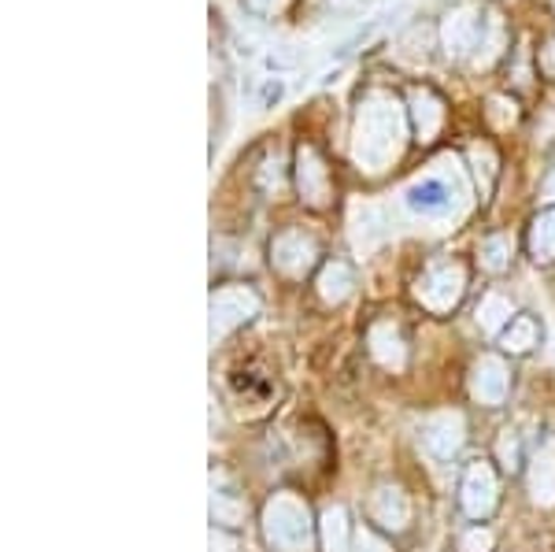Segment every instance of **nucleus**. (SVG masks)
<instances>
[{"instance_id":"20e7f679","label":"nucleus","mask_w":555,"mask_h":552,"mask_svg":"<svg viewBox=\"0 0 555 552\" xmlns=\"http://www.w3.org/2000/svg\"><path fill=\"white\" fill-rule=\"evenodd\" d=\"M208 311H211V323H208L211 342H222L227 334H234L237 326H245L248 319L259 316V297L248 286H222L211 293Z\"/></svg>"},{"instance_id":"a211bd4d","label":"nucleus","mask_w":555,"mask_h":552,"mask_svg":"<svg viewBox=\"0 0 555 552\" xmlns=\"http://www.w3.org/2000/svg\"><path fill=\"white\" fill-rule=\"evenodd\" d=\"M315 286H319V297L326 300V305H341L356 286V274L345 260H330V264H322Z\"/></svg>"},{"instance_id":"393cba45","label":"nucleus","mask_w":555,"mask_h":552,"mask_svg":"<svg viewBox=\"0 0 555 552\" xmlns=\"http://www.w3.org/2000/svg\"><path fill=\"white\" fill-rule=\"evenodd\" d=\"M470 164H474V175H478L481 193H489L492 175H496V156H492V149L489 145H474L470 149Z\"/></svg>"},{"instance_id":"423d86ee","label":"nucleus","mask_w":555,"mask_h":552,"mask_svg":"<svg viewBox=\"0 0 555 552\" xmlns=\"http://www.w3.org/2000/svg\"><path fill=\"white\" fill-rule=\"evenodd\" d=\"M481 30H486V20L474 4H460L452 8L449 15L441 20V49L449 60H463L478 49Z\"/></svg>"},{"instance_id":"6ab92c4d","label":"nucleus","mask_w":555,"mask_h":552,"mask_svg":"<svg viewBox=\"0 0 555 552\" xmlns=\"http://www.w3.org/2000/svg\"><path fill=\"white\" fill-rule=\"evenodd\" d=\"M319 534H322V549L326 552H352V534H348V512L341 504H330L319 519Z\"/></svg>"},{"instance_id":"c9c22d12","label":"nucleus","mask_w":555,"mask_h":552,"mask_svg":"<svg viewBox=\"0 0 555 552\" xmlns=\"http://www.w3.org/2000/svg\"><path fill=\"white\" fill-rule=\"evenodd\" d=\"M211 552H230V538H222L219 530H211Z\"/></svg>"},{"instance_id":"2f4dec72","label":"nucleus","mask_w":555,"mask_h":552,"mask_svg":"<svg viewBox=\"0 0 555 552\" xmlns=\"http://www.w3.org/2000/svg\"><path fill=\"white\" fill-rule=\"evenodd\" d=\"M259 185H263V193H278V190H282V159H267L263 175H259Z\"/></svg>"},{"instance_id":"dca6fc26","label":"nucleus","mask_w":555,"mask_h":552,"mask_svg":"<svg viewBox=\"0 0 555 552\" xmlns=\"http://www.w3.org/2000/svg\"><path fill=\"white\" fill-rule=\"evenodd\" d=\"M366 342H371V352H374V360H378L382 368L400 371L408 363V345H404V337H400V331L392 323H374Z\"/></svg>"},{"instance_id":"412c9836","label":"nucleus","mask_w":555,"mask_h":552,"mask_svg":"<svg viewBox=\"0 0 555 552\" xmlns=\"http://www.w3.org/2000/svg\"><path fill=\"white\" fill-rule=\"evenodd\" d=\"M512 316H515V308H512V300H507L504 293H486V297H481L478 326L486 334H504L507 326H512Z\"/></svg>"},{"instance_id":"9b49d317","label":"nucleus","mask_w":555,"mask_h":552,"mask_svg":"<svg viewBox=\"0 0 555 552\" xmlns=\"http://www.w3.org/2000/svg\"><path fill=\"white\" fill-rule=\"evenodd\" d=\"M297 190L308 208H326L330 204V171L311 145L297 149Z\"/></svg>"},{"instance_id":"bb28decb","label":"nucleus","mask_w":555,"mask_h":552,"mask_svg":"<svg viewBox=\"0 0 555 552\" xmlns=\"http://www.w3.org/2000/svg\"><path fill=\"white\" fill-rule=\"evenodd\" d=\"M297 64H300V52L293 49V44H278V49H271V52L263 56V67H267V70H274V78H282L285 70H293Z\"/></svg>"},{"instance_id":"473e14b6","label":"nucleus","mask_w":555,"mask_h":552,"mask_svg":"<svg viewBox=\"0 0 555 552\" xmlns=\"http://www.w3.org/2000/svg\"><path fill=\"white\" fill-rule=\"evenodd\" d=\"M366 4H371V0H326V8H334V12H360Z\"/></svg>"},{"instance_id":"f8f14e48","label":"nucleus","mask_w":555,"mask_h":552,"mask_svg":"<svg viewBox=\"0 0 555 552\" xmlns=\"http://www.w3.org/2000/svg\"><path fill=\"white\" fill-rule=\"evenodd\" d=\"M348 234H352L356 253H374L385 242V234H389L385 211L371 201H356L352 211H348Z\"/></svg>"},{"instance_id":"a878e982","label":"nucleus","mask_w":555,"mask_h":552,"mask_svg":"<svg viewBox=\"0 0 555 552\" xmlns=\"http://www.w3.org/2000/svg\"><path fill=\"white\" fill-rule=\"evenodd\" d=\"M486 115L496 130H507V127H515V119H518V104L512 101V97H489Z\"/></svg>"},{"instance_id":"1a4fd4ad","label":"nucleus","mask_w":555,"mask_h":552,"mask_svg":"<svg viewBox=\"0 0 555 552\" xmlns=\"http://www.w3.org/2000/svg\"><path fill=\"white\" fill-rule=\"evenodd\" d=\"M463 438H467V423L460 412H437L423 423V445L434 460H452L463 449Z\"/></svg>"},{"instance_id":"e433bc0d","label":"nucleus","mask_w":555,"mask_h":552,"mask_svg":"<svg viewBox=\"0 0 555 552\" xmlns=\"http://www.w3.org/2000/svg\"><path fill=\"white\" fill-rule=\"evenodd\" d=\"M541 193H544V201H555V167H552V171H548V178H544Z\"/></svg>"},{"instance_id":"ddd939ff","label":"nucleus","mask_w":555,"mask_h":552,"mask_svg":"<svg viewBox=\"0 0 555 552\" xmlns=\"http://www.w3.org/2000/svg\"><path fill=\"white\" fill-rule=\"evenodd\" d=\"M408 119H411V127H415L418 141H434L437 130H441V123H444L441 97H437L434 89H426V86H415L408 93Z\"/></svg>"},{"instance_id":"7ed1b4c3","label":"nucleus","mask_w":555,"mask_h":552,"mask_svg":"<svg viewBox=\"0 0 555 552\" xmlns=\"http://www.w3.org/2000/svg\"><path fill=\"white\" fill-rule=\"evenodd\" d=\"M259 523H263V538L274 552H311L315 545V523L297 493H274L263 504Z\"/></svg>"},{"instance_id":"c85d7f7f","label":"nucleus","mask_w":555,"mask_h":552,"mask_svg":"<svg viewBox=\"0 0 555 552\" xmlns=\"http://www.w3.org/2000/svg\"><path fill=\"white\" fill-rule=\"evenodd\" d=\"M282 93H285V78H263V82H259V93H256V108L259 112L274 108V104L282 101Z\"/></svg>"},{"instance_id":"f257e3e1","label":"nucleus","mask_w":555,"mask_h":552,"mask_svg":"<svg viewBox=\"0 0 555 552\" xmlns=\"http://www.w3.org/2000/svg\"><path fill=\"white\" fill-rule=\"evenodd\" d=\"M408 145V104L389 89H366L352 119V159L363 175H382Z\"/></svg>"},{"instance_id":"0eeeda50","label":"nucleus","mask_w":555,"mask_h":552,"mask_svg":"<svg viewBox=\"0 0 555 552\" xmlns=\"http://www.w3.org/2000/svg\"><path fill=\"white\" fill-rule=\"evenodd\" d=\"M315 260H319V245L304 230H282L271 242V264L285 279H304L315 267Z\"/></svg>"},{"instance_id":"39448f33","label":"nucleus","mask_w":555,"mask_h":552,"mask_svg":"<svg viewBox=\"0 0 555 552\" xmlns=\"http://www.w3.org/2000/svg\"><path fill=\"white\" fill-rule=\"evenodd\" d=\"M463 293H467V271H463V264H437L423 274L415 297L423 300V308L444 316V311L460 305Z\"/></svg>"},{"instance_id":"aec40b11","label":"nucleus","mask_w":555,"mask_h":552,"mask_svg":"<svg viewBox=\"0 0 555 552\" xmlns=\"http://www.w3.org/2000/svg\"><path fill=\"white\" fill-rule=\"evenodd\" d=\"M530 256L541 267L555 260V208H544L530 222Z\"/></svg>"},{"instance_id":"f3484780","label":"nucleus","mask_w":555,"mask_h":552,"mask_svg":"<svg viewBox=\"0 0 555 552\" xmlns=\"http://www.w3.org/2000/svg\"><path fill=\"white\" fill-rule=\"evenodd\" d=\"M507 49V26H504V15L500 12H486V30H481V41L474 49V70H486L500 60V52Z\"/></svg>"},{"instance_id":"f704fd0d","label":"nucleus","mask_w":555,"mask_h":552,"mask_svg":"<svg viewBox=\"0 0 555 552\" xmlns=\"http://www.w3.org/2000/svg\"><path fill=\"white\" fill-rule=\"evenodd\" d=\"M248 8H253V12H259V15H267V12H274L278 4H282V0H245Z\"/></svg>"},{"instance_id":"b1692460","label":"nucleus","mask_w":555,"mask_h":552,"mask_svg":"<svg viewBox=\"0 0 555 552\" xmlns=\"http://www.w3.org/2000/svg\"><path fill=\"white\" fill-rule=\"evenodd\" d=\"M211 523L215 527H241L245 523V504L230 493H211Z\"/></svg>"},{"instance_id":"f03ea898","label":"nucleus","mask_w":555,"mask_h":552,"mask_svg":"<svg viewBox=\"0 0 555 552\" xmlns=\"http://www.w3.org/2000/svg\"><path fill=\"white\" fill-rule=\"evenodd\" d=\"M434 167H437L434 175L415 178L404 190L408 211H415V216H423V219L452 216V211H460L463 201H467V175H463L460 159L441 156Z\"/></svg>"},{"instance_id":"72a5a7b5","label":"nucleus","mask_w":555,"mask_h":552,"mask_svg":"<svg viewBox=\"0 0 555 552\" xmlns=\"http://www.w3.org/2000/svg\"><path fill=\"white\" fill-rule=\"evenodd\" d=\"M541 70H544V75H552V78H555V41H548V44L541 49Z\"/></svg>"},{"instance_id":"7c9ffc66","label":"nucleus","mask_w":555,"mask_h":552,"mask_svg":"<svg viewBox=\"0 0 555 552\" xmlns=\"http://www.w3.org/2000/svg\"><path fill=\"white\" fill-rule=\"evenodd\" d=\"M352 552H392L389 541H382L374 530H360L356 534V541H352Z\"/></svg>"},{"instance_id":"cd10ccee","label":"nucleus","mask_w":555,"mask_h":552,"mask_svg":"<svg viewBox=\"0 0 555 552\" xmlns=\"http://www.w3.org/2000/svg\"><path fill=\"white\" fill-rule=\"evenodd\" d=\"M496 457H500V464H504L507 471H518V464H522V449H518V434L515 431H504L496 438Z\"/></svg>"},{"instance_id":"5701e85b","label":"nucleus","mask_w":555,"mask_h":552,"mask_svg":"<svg viewBox=\"0 0 555 552\" xmlns=\"http://www.w3.org/2000/svg\"><path fill=\"white\" fill-rule=\"evenodd\" d=\"M512 253H515V242L507 234H492L481 242V264H486L489 271H504V267L512 264Z\"/></svg>"},{"instance_id":"2eb2a0df","label":"nucleus","mask_w":555,"mask_h":552,"mask_svg":"<svg viewBox=\"0 0 555 552\" xmlns=\"http://www.w3.org/2000/svg\"><path fill=\"white\" fill-rule=\"evenodd\" d=\"M371 515H374V523H382L385 530H392V534H400V530H408V523H411V501H408V493L400 486H378L374 489V497H371Z\"/></svg>"},{"instance_id":"9d476101","label":"nucleus","mask_w":555,"mask_h":552,"mask_svg":"<svg viewBox=\"0 0 555 552\" xmlns=\"http://www.w3.org/2000/svg\"><path fill=\"white\" fill-rule=\"evenodd\" d=\"M512 389V375H507V363L500 356H481L470 371V397L481 400L486 408H500Z\"/></svg>"},{"instance_id":"c756f323","label":"nucleus","mask_w":555,"mask_h":552,"mask_svg":"<svg viewBox=\"0 0 555 552\" xmlns=\"http://www.w3.org/2000/svg\"><path fill=\"white\" fill-rule=\"evenodd\" d=\"M460 549L463 552H492V534L486 527H474L460 538Z\"/></svg>"},{"instance_id":"4468645a","label":"nucleus","mask_w":555,"mask_h":552,"mask_svg":"<svg viewBox=\"0 0 555 552\" xmlns=\"http://www.w3.org/2000/svg\"><path fill=\"white\" fill-rule=\"evenodd\" d=\"M526 486H530V501L537 509H552L555 504V441H544L530 457Z\"/></svg>"},{"instance_id":"6e6552de","label":"nucleus","mask_w":555,"mask_h":552,"mask_svg":"<svg viewBox=\"0 0 555 552\" xmlns=\"http://www.w3.org/2000/svg\"><path fill=\"white\" fill-rule=\"evenodd\" d=\"M496 501H500L496 471H492L486 460H478V464H470L467 471H463L460 504H463V512H467L470 519H486V515H492Z\"/></svg>"},{"instance_id":"4be33fe9","label":"nucleus","mask_w":555,"mask_h":552,"mask_svg":"<svg viewBox=\"0 0 555 552\" xmlns=\"http://www.w3.org/2000/svg\"><path fill=\"white\" fill-rule=\"evenodd\" d=\"M500 345H504L512 356H522V352H533L541 345V326H537L533 316H515L512 326L500 334Z\"/></svg>"}]
</instances>
